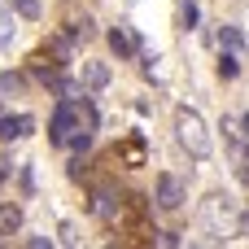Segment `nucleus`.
<instances>
[{
  "instance_id": "17",
  "label": "nucleus",
  "mask_w": 249,
  "mask_h": 249,
  "mask_svg": "<svg viewBox=\"0 0 249 249\" xmlns=\"http://www.w3.org/2000/svg\"><path fill=\"white\" fill-rule=\"evenodd\" d=\"M241 127H245V136H249V114H245V123H241Z\"/></svg>"
},
{
  "instance_id": "5",
  "label": "nucleus",
  "mask_w": 249,
  "mask_h": 249,
  "mask_svg": "<svg viewBox=\"0 0 249 249\" xmlns=\"http://www.w3.org/2000/svg\"><path fill=\"white\" fill-rule=\"evenodd\" d=\"M83 92H101L105 83H109V66L105 61H83Z\"/></svg>"
},
{
  "instance_id": "12",
  "label": "nucleus",
  "mask_w": 249,
  "mask_h": 249,
  "mask_svg": "<svg viewBox=\"0 0 249 249\" xmlns=\"http://www.w3.org/2000/svg\"><path fill=\"white\" fill-rule=\"evenodd\" d=\"M70 35H83V39H88V35H92V22H88V18H74V22H70Z\"/></svg>"
},
{
  "instance_id": "10",
  "label": "nucleus",
  "mask_w": 249,
  "mask_h": 249,
  "mask_svg": "<svg viewBox=\"0 0 249 249\" xmlns=\"http://www.w3.org/2000/svg\"><path fill=\"white\" fill-rule=\"evenodd\" d=\"M9 4H13L22 18H39V4H35V0H9Z\"/></svg>"
},
{
  "instance_id": "6",
  "label": "nucleus",
  "mask_w": 249,
  "mask_h": 249,
  "mask_svg": "<svg viewBox=\"0 0 249 249\" xmlns=\"http://www.w3.org/2000/svg\"><path fill=\"white\" fill-rule=\"evenodd\" d=\"M13 232H22V206L0 201V236H13Z\"/></svg>"
},
{
  "instance_id": "1",
  "label": "nucleus",
  "mask_w": 249,
  "mask_h": 249,
  "mask_svg": "<svg viewBox=\"0 0 249 249\" xmlns=\"http://www.w3.org/2000/svg\"><path fill=\"white\" fill-rule=\"evenodd\" d=\"M79 131H96V109H92L88 92H83V101H79V96H61V101H57L53 123H48V140H53L57 149H66L70 136H79Z\"/></svg>"
},
{
  "instance_id": "18",
  "label": "nucleus",
  "mask_w": 249,
  "mask_h": 249,
  "mask_svg": "<svg viewBox=\"0 0 249 249\" xmlns=\"http://www.w3.org/2000/svg\"><path fill=\"white\" fill-rule=\"evenodd\" d=\"M0 179H4V162H0Z\"/></svg>"
},
{
  "instance_id": "14",
  "label": "nucleus",
  "mask_w": 249,
  "mask_h": 249,
  "mask_svg": "<svg viewBox=\"0 0 249 249\" xmlns=\"http://www.w3.org/2000/svg\"><path fill=\"white\" fill-rule=\"evenodd\" d=\"M158 245L171 249V245H179V236H175V232H158Z\"/></svg>"
},
{
  "instance_id": "16",
  "label": "nucleus",
  "mask_w": 249,
  "mask_h": 249,
  "mask_svg": "<svg viewBox=\"0 0 249 249\" xmlns=\"http://www.w3.org/2000/svg\"><path fill=\"white\" fill-rule=\"evenodd\" d=\"M241 232H245V236H249V214H241Z\"/></svg>"
},
{
  "instance_id": "2",
  "label": "nucleus",
  "mask_w": 249,
  "mask_h": 249,
  "mask_svg": "<svg viewBox=\"0 0 249 249\" xmlns=\"http://www.w3.org/2000/svg\"><path fill=\"white\" fill-rule=\"evenodd\" d=\"M175 131H179V140H184V149L193 158H210V136H206V123H201L197 109H179L175 114Z\"/></svg>"
},
{
  "instance_id": "4",
  "label": "nucleus",
  "mask_w": 249,
  "mask_h": 249,
  "mask_svg": "<svg viewBox=\"0 0 249 249\" xmlns=\"http://www.w3.org/2000/svg\"><path fill=\"white\" fill-rule=\"evenodd\" d=\"M31 127H35V118H31V114H0V140H4V144H9V140L31 136Z\"/></svg>"
},
{
  "instance_id": "7",
  "label": "nucleus",
  "mask_w": 249,
  "mask_h": 249,
  "mask_svg": "<svg viewBox=\"0 0 249 249\" xmlns=\"http://www.w3.org/2000/svg\"><path fill=\"white\" fill-rule=\"evenodd\" d=\"M109 48H114L118 57H131V53H136V39L127 35V26H114V31H109Z\"/></svg>"
},
{
  "instance_id": "13",
  "label": "nucleus",
  "mask_w": 249,
  "mask_h": 249,
  "mask_svg": "<svg viewBox=\"0 0 249 249\" xmlns=\"http://www.w3.org/2000/svg\"><path fill=\"white\" fill-rule=\"evenodd\" d=\"M18 88H22L18 74H0V92H18Z\"/></svg>"
},
{
  "instance_id": "11",
  "label": "nucleus",
  "mask_w": 249,
  "mask_h": 249,
  "mask_svg": "<svg viewBox=\"0 0 249 249\" xmlns=\"http://www.w3.org/2000/svg\"><path fill=\"white\" fill-rule=\"evenodd\" d=\"M179 18H184V26L193 31V26H197V4H193V0H184V9H179Z\"/></svg>"
},
{
  "instance_id": "9",
  "label": "nucleus",
  "mask_w": 249,
  "mask_h": 249,
  "mask_svg": "<svg viewBox=\"0 0 249 249\" xmlns=\"http://www.w3.org/2000/svg\"><path fill=\"white\" fill-rule=\"evenodd\" d=\"M219 74H223V79H236V74H241V61H236V53H232V48L219 57Z\"/></svg>"
},
{
  "instance_id": "8",
  "label": "nucleus",
  "mask_w": 249,
  "mask_h": 249,
  "mask_svg": "<svg viewBox=\"0 0 249 249\" xmlns=\"http://www.w3.org/2000/svg\"><path fill=\"white\" fill-rule=\"evenodd\" d=\"M219 44H223V48H232V53H241V48H245V39H241V31H236V26H223V31H219Z\"/></svg>"
},
{
  "instance_id": "3",
  "label": "nucleus",
  "mask_w": 249,
  "mask_h": 249,
  "mask_svg": "<svg viewBox=\"0 0 249 249\" xmlns=\"http://www.w3.org/2000/svg\"><path fill=\"white\" fill-rule=\"evenodd\" d=\"M184 197H188V193H184V179H179V175H158V193H153L158 210H166V214H171V210H179V206H184Z\"/></svg>"
},
{
  "instance_id": "15",
  "label": "nucleus",
  "mask_w": 249,
  "mask_h": 249,
  "mask_svg": "<svg viewBox=\"0 0 249 249\" xmlns=\"http://www.w3.org/2000/svg\"><path fill=\"white\" fill-rule=\"evenodd\" d=\"M26 245H31V249H48L53 241H48V236H26Z\"/></svg>"
}]
</instances>
